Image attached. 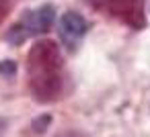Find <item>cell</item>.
<instances>
[{"mask_svg": "<svg viewBox=\"0 0 150 137\" xmlns=\"http://www.w3.org/2000/svg\"><path fill=\"white\" fill-rule=\"evenodd\" d=\"M62 72V53L54 41H41L31 47L27 55L29 88L39 102H50L60 96L64 84Z\"/></svg>", "mask_w": 150, "mask_h": 137, "instance_id": "obj_1", "label": "cell"}, {"mask_svg": "<svg viewBox=\"0 0 150 137\" xmlns=\"http://www.w3.org/2000/svg\"><path fill=\"white\" fill-rule=\"evenodd\" d=\"M88 31V23L82 15L74 13V10H68L64 13L62 21H60V39L64 43V47H68L70 51L78 47V43L84 39Z\"/></svg>", "mask_w": 150, "mask_h": 137, "instance_id": "obj_3", "label": "cell"}, {"mask_svg": "<svg viewBox=\"0 0 150 137\" xmlns=\"http://www.w3.org/2000/svg\"><path fill=\"white\" fill-rule=\"evenodd\" d=\"M54 21H56V8H54V4H41V6H37L33 10L23 13V17L11 27L6 39L11 43H23L29 37L45 33L54 25Z\"/></svg>", "mask_w": 150, "mask_h": 137, "instance_id": "obj_2", "label": "cell"}]
</instances>
